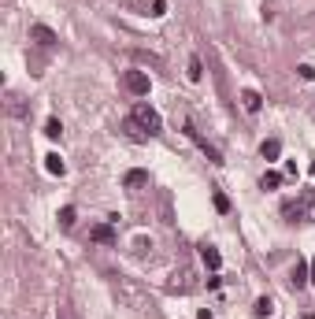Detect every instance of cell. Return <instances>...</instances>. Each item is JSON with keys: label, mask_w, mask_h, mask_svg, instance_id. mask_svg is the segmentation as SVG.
Here are the masks:
<instances>
[{"label": "cell", "mask_w": 315, "mask_h": 319, "mask_svg": "<svg viewBox=\"0 0 315 319\" xmlns=\"http://www.w3.org/2000/svg\"><path fill=\"white\" fill-rule=\"evenodd\" d=\"M130 119H134V126H141V130H149V134H160V126H163L160 111H156V108H149V104H134Z\"/></svg>", "instance_id": "obj_1"}, {"label": "cell", "mask_w": 315, "mask_h": 319, "mask_svg": "<svg viewBox=\"0 0 315 319\" xmlns=\"http://www.w3.org/2000/svg\"><path fill=\"white\" fill-rule=\"evenodd\" d=\"M282 215H286V219H311L315 223V193L304 189L297 204H286V208H282Z\"/></svg>", "instance_id": "obj_2"}, {"label": "cell", "mask_w": 315, "mask_h": 319, "mask_svg": "<svg viewBox=\"0 0 315 319\" xmlns=\"http://www.w3.org/2000/svg\"><path fill=\"white\" fill-rule=\"evenodd\" d=\"M122 86H126V93H134V97H149V89H152V82H149L145 71H126L122 74Z\"/></svg>", "instance_id": "obj_3"}, {"label": "cell", "mask_w": 315, "mask_h": 319, "mask_svg": "<svg viewBox=\"0 0 315 319\" xmlns=\"http://www.w3.org/2000/svg\"><path fill=\"white\" fill-rule=\"evenodd\" d=\"M182 130L189 134V141H197V149H200L204 156H208V160H212V164H223V152H219L215 145H208V141H204V137H200V134L193 130V123H182Z\"/></svg>", "instance_id": "obj_4"}, {"label": "cell", "mask_w": 315, "mask_h": 319, "mask_svg": "<svg viewBox=\"0 0 315 319\" xmlns=\"http://www.w3.org/2000/svg\"><path fill=\"white\" fill-rule=\"evenodd\" d=\"M200 260H204V267H208V271H219V267H223V256H219V249H215V245H208V242L200 245Z\"/></svg>", "instance_id": "obj_5"}, {"label": "cell", "mask_w": 315, "mask_h": 319, "mask_svg": "<svg viewBox=\"0 0 315 319\" xmlns=\"http://www.w3.org/2000/svg\"><path fill=\"white\" fill-rule=\"evenodd\" d=\"M30 37H34L37 45H45V49H52V45L59 41V37L52 34V30H49V26H41V23H37V26H30Z\"/></svg>", "instance_id": "obj_6"}, {"label": "cell", "mask_w": 315, "mask_h": 319, "mask_svg": "<svg viewBox=\"0 0 315 319\" xmlns=\"http://www.w3.org/2000/svg\"><path fill=\"white\" fill-rule=\"evenodd\" d=\"M241 108L248 111V115H256V111L263 108V97H260L256 89H245V93H241Z\"/></svg>", "instance_id": "obj_7"}, {"label": "cell", "mask_w": 315, "mask_h": 319, "mask_svg": "<svg viewBox=\"0 0 315 319\" xmlns=\"http://www.w3.org/2000/svg\"><path fill=\"white\" fill-rule=\"evenodd\" d=\"M89 237H93V242H100V245H112L115 242V230H112V223H100V227L89 230Z\"/></svg>", "instance_id": "obj_8"}, {"label": "cell", "mask_w": 315, "mask_h": 319, "mask_svg": "<svg viewBox=\"0 0 315 319\" xmlns=\"http://www.w3.org/2000/svg\"><path fill=\"white\" fill-rule=\"evenodd\" d=\"M45 171H49V174H63V171H67V164L59 160V152H49V156H45Z\"/></svg>", "instance_id": "obj_9"}, {"label": "cell", "mask_w": 315, "mask_h": 319, "mask_svg": "<svg viewBox=\"0 0 315 319\" xmlns=\"http://www.w3.org/2000/svg\"><path fill=\"white\" fill-rule=\"evenodd\" d=\"M260 152H263V160H278V152H282V141H278V137L263 141V145H260Z\"/></svg>", "instance_id": "obj_10"}, {"label": "cell", "mask_w": 315, "mask_h": 319, "mask_svg": "<svg viewBox=\"0 0 315 319\" xmlns=\"http://www.w3.org/2000/svg\"><path fill=\"white\" fill-rule=\"evenodd\" d=\"M308 282H311V278H308V264L297 260V267H293V286L301 290V286H308Z\"/></svg>", "instance_id": "obj_11"}, {"label": "cell", "mask_w": 315, "mask_h": 319, "mask_svg": "<svg viewBox=\"0 0 315 319\" xmlns=\"http://www.w3.org/2000/svg\"><path fill=\"white\" fill-rule=\"evenodd\" d=\"M122 182H126V186H145V182H149V171H126Z\"/></svg>", "instance_id": "obj_12"}, {"label": "cell", "mask_w": 315, "mask_h": 319, "mask_svg": "<svg viewBox=\"0 0 315 319\" xmlns=\"http://www.w3.org/2000/svg\"><path fill=\"white\" fill-rule=\"evenodd\" d=\"M260 186H263V189H278V186H282V174H278V171H267L263 178H260Z\"/></svg>", "instance_id": "obj_13"}, {"label": "cell", "mask_w": 315, "mask_h": 319, "mask_svg": "<svg viewBox=\"0 0 315 319\" xmlns=\"http://www.w3.org/2000/svg\"><path fill=\"white\" fill-rule=\"evenodd\" d=\"M252 312H256L260 319H267V315L275 312V305H271V297H260V301H256V308H252Z\"/></svg>", "instance_id": "obj_14"}, {"label": "cell", "mask_w": 315, "mask_h": 319, "mask_svg": "<svg viewBox=\"0 0 315 319\" xmlns=\"http://www.w3.org/2000/svg\"><path fill=\"white\" fill-rule=\"evenodd\" d=\"M189 78H193V82H200V78H204V67H200V59H197V56L189 59Z\"/></svg>", "instance_id": "obj_15"}, {"label": "cell", "mask_w": 315, "mask_h": 319, "mask_svg": "<svg viewBox=\"0 0 315 319\" xmlns=\"http://www.w3.org/2000/svg\"><path fill=\"white\" fill-rule=\"evenodd\" d=\"M212 201H215V208H219V212H230V197H226V193H219V189H215Z\"/></svg>", "instance_id": "obj_16"}, {"label": "cell", "mask_w": 315, "mask_h": 319, "mask_svg": "<svg viewBox=\"0 0 315 319\" xmlns=\"http://www.w3.org/2000/svg\"><path fill=\"white\" fill-rule=\"evenodd\" d=\"M149 15H156V19L167 15V0H152V4H149Z\"/></svg>", "instance_id": "obj_17"}, {"label": "cell", "mask_w": 315, "mask_h": 319, "mask_svg": "<svg viewBox=\"0 0 315 319\" xmlns=\"http://www.w3.org/2000/svg\"><path fill=\"white\" fill-rule=\"evenodd\" d=\"M45 134H49V137H59V134H63L59 119H49V123H45Z\"/></svg>", "instance_id": "obj_18"}, {"label": "cell", "mask_w": 315, "mask_h": 319, "mask_svg": "<svg viewBox=\"0 0 315 319\" xmlns=\"http://www.w3.org/2000/svg\"><path fill=\"white\" fill-rule=\"evenodd\" d=\"M8 111H11V115H26V108L19 104V97H8Z\"/></svg>", "instance_id": "obj_19"}, {"label": "cell", "mask_w": 315, "mask_h": 319, "mask_svg": "<svg viewBox=\"0 0 315 319\" xmlns=\"http://www.w3.org/2000/svg\"><path fill=\"white\" fill-rule=\"evenodd\" d=\"M59 227H74V208H63L59 212Z\"/></svg>", "instance_id": "obj_20"}, {"label": "cell", "mask_w": 315, "mask_h": 319, "mask_svg": "<svg viewBox=\"0 0 315 319\" xmlns=\"http://www.w3.org/2000/svg\"><path fill=\"white\" fill-rule=\"evenodd\" d=\"M297 74H301L304 82H311V78H315V67H311V63H301V67H297Z\"/></svg>", "instance_id": "obj_21"}, {"label": "cell", "mask_w": 315, "mask_h": 319, "mask_svg": "<svg viewBox=\"0 0 315 319\" xmlns=\"http://www.w3.org/2000/svg\"><path fill=\"white\" fill-rule=\"evenodd\" d=\"M311 286H315V260H311Z\"/></svg>", "instance_id": "obj_22"}, {"label": "cell", "mask_w": 315, "mask_h": 319, "mask_svg": "<svg viewBox=\"0 0 315 319\" xmlns=\"http://www.w3.org/2000/svg\"><path fill=\"white\" fill-rule=\"evenodd\" d=\"M311 178H315V164H311Z\"/></svg>", "instance_id": "obj_23"}, {"label": "cell", "mask_w": 315, "mask_h": 319, "mask_svg": "<svg viewBox=\"0 0 315 319\" xmlns=\"http://www.w3.org/2000/svg\"><path fill=\"white\" fill-rule=\"evenodd\" d=\"M59 319H67V315H59Z\"/></svg>", "instance_id": "obj_24"}]
</instances>
